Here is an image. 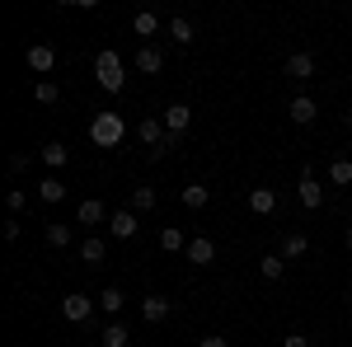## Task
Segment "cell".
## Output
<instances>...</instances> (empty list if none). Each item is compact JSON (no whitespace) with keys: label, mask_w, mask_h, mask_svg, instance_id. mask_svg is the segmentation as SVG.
Instances as JSON below:
<instances>
[{"label":"cell","mask_w":352,"mask_h":347,"mask_svg":"<svg viewBox=\"0 0 352 347\" xmlns=\"http://www.w3.org/2000/svg\"><path fill=\"white\" fill-rule=\"evenodd\" d=\"M80 258H85L89 267H94V263H104V240H99V235H89V240L80 244Z\"/></svg>","instance_id":"4316f807"},{"label":"cell","mask_w":352,"mask_h":347,"mask_svg":"<svg viewBox=\"0 0 352 347\" xmlns=\"http://www.w3.org/2000/svg\"><path fill=\"white\" fill-rule=\"evenodd\" d=\"M132 33H136V38H155V33H160V14L141 10V14L132 19Z\"/></svg>","instance_id":"7402d4cb"},{"label":"cell","mask_w":352,"mask_h":347,"mask_svg":"<svg viewBox=\"0 0 352 347\" xmlns=\"http://www.w3.org/2000/svg\"><path fill=\"white\" fill-rule=\"evenodd\" d=\"M127 343H132L127 324H109V328H104V347H127Z\"/></svg>","instance_id":"f1b7e54d"},{"label":"cell","mask_w":352,"mask_h":347,"mask_svg":"<svg viewBox=\"0 0 352 347\" xmlns=\"http://www.w3.org/2000/svg\"><path fill=\"white\" fill-rule=\"evenodd\" d=\"M38 197H43L47 207H56V202H66V183H61L56 174H47V179L38 183Z\"/></svg>","instance_id":"d6986e66"},{"label":"cell","mask_w":352,"mask_h":347,"mask_svg":"<svg viewBox=\"0 0 352 347\" xmlns=\"http://www.w3.org/2000/svg\"><path fill=\"white\" fill-rule=\"evenodd\" d=\"M33 99H38L43 108H52L56 99H61V89H56V80H38V89H33Z\"/></svg>","instance_id":"f546056e"},{"label":"cell","mask_w":352,"mask_h":347,"mask_svg":"<svg viewBox=\"0 0 352 347\" xmlns=\"http://www.w3.org/2000/svg\"><path fill=\"white\" fill-rule=\"evenodd\" d=\"M348 310H352V291H348Z\"/></svg>","instance_id":"8d00e7d4"},{"label":"cell","mask_w":352,"mask_h":347,"mask_svg":"<svg viewBox=\"0 0 352 347\" xmlns=\"http://www.w3.org/2000/svg\"><path fill=\"white\" fill-rule=\"evenodd\" d=\"M94 80L104 85L109 94H122V85H127V76H122V56L113 52V47H104V52L94 56Z\"/></svg>","instance_id":"7a4b0ae2"},{"label":"cell","mask_w":352,"mask_h":347,"mask_svg":"<svg viewBox=\"0 0 352 347\" xmlns=\"http://www.w3.org/2000/svg\"><path fill=\"white\" fill-rule=\"evenodd\" d=\"M38 155H43V164H47V169H66V160H71V150H66L61 141H47Z\"/></svg>","instance_id":"44dd1931"},{"label":"cell","mask_w":352,"mask_h":347,"mask_svg":"<svg viewBox=\"0 0 352 347\" xmlns=\"http://www.w3.org/2000/svg\"><path fill=\"white\" fill-rule=\"evenodd\" d=\"M94 305H99V300H89V295L71 291L66 300H61V320H66V324H89V315H94Z\"/></svg>","instance_id":"3957f363"},{"label":"cell","mask_w":352,"mask_h":347,"mask_svg":"<svg viewBox=\"0 0 352 347\" xmlns=\"http://www.w3.org/2000/svg\"><path fill=\"white\" fill-rule=\"evenodd\" d=\"M188 263H197V267L217 263V244L207 240V235H197V240H188Z\"/></svg>","instance_id":"4fadbf2b"},{"label":"cell","mask_w":352,"mask_h":347,"mask_svg":"<svg viewBox=\"0 0 352 347\" xmlns=\"http://www.w3.org/2000/svg\"><path fill=\"white\" fill-rule=\"evenodd\" d=\"M160 249L164 254H188V235H184L179 225H164L160 230Z\"/></svg>","instance_id":"ac0fdd59"},{"label":"cell","mask_w":352,"mask_h":347,"mask_svg":"<svg viewBox=\"0 0 352 347\" xmlns=\"http://www.w3.org/2000/svg\"><path fill=\"white\" fill-rule=\"evenodd\" d=\"M179 202H184L188 212H202V207L212 202V188H207V183H184V188H179Z\"/></svg>","instance_id":"9c48e42d"},{"label":"cell","mask_w":352,"mask_h":347,"mask_svg":"<svg viewBox=\"0 0 352 347\" xmlns=\"http://www.w3.org/2000/svg\"><path fill=\"white\" fill-rule=\"evenodd\" d=\"M258 272H263L268 282H277V277L287 272V258H282V254H263V258H258Z\"/></svg>","instance_id":"d4e9b609"},{"label":"cell","mask_w":352,"mask_h":347,"mask_svg":"<svg viewBox=\"0 0 352 347\" xmlns=\"http://www.w3.org/2000/svg\"><path fill=\"white\" fill-rule=\"evenodd\" d=\"M160 122H164V132H169V136H184V132H188V122H192V108L188 104H169Z\"/></svg>","instance_id":"8992f818"},{"label":"cell","mask_w":352,"mask_h":347,"mask_svg":"<svg viewBox=\"0 0 352 347\" xmlns=\"http://www.w3.org/2000/svg\"><path fill=\"white\" fill-rule=\"evenodd\" d=\"M343 244H348V249H352V225H348V230H343Z\"/></svg>","instance_id":"e575fe53"},{"label":"cell","mask_w":352,"mask_h":347,"mask_svg":"<svg viewBox=\"0 0 352 347\" xmlns=\"http://www.w3.org/2000/svg\"><path fill=\"white\" fill-rule=\"evenodd\" d=\"M300 207H305V212H320V207H324V183H320V179H315V169H300Z\"/></svg>","instance_id":"277c9868"},{"label":"cell","mask_w":352,"mask_h":347,"mask_svg":"<svg viewBox=\"0 0 352 347\" xmlns=\"http://www.w3.org/2000/svg\"><path fill=\"white\" fill-rule=\"evenodd\" d=\"M343 127H348V136H352V113H348V117H343Z\"/></svg>","instance_id":"d590c367"},{"label":"cell","mask_w":352,"mask_h":347,"mask_svg":"<svg viewBox=\"0 0 352 347\" xmlns=\"http://www.w3.org/2000/svg\"><path fill=\"white\" fill-rule=\"evenodd\" d=\"M164 136H169V132H164V122H155V117H141V127H136V141H141L146 150H155Z\"/></svg>","instance_id":"7c38bea8"},{"label":"cell","mask_w":352,"mask_h":347,"mask_svg":"<svg viewBox=\"0 0 352 347\" xmlns=\"http://www.w3.org/2000/svg\"><path fill=\"white\" fill-rule=\"evenodd\" d=\"M169 38H174L179 47H188V43H192V19H184V14H174V19H169Z\"/></svg>","instance_id":"603a6c76"},{"label":"cell","mask_w":352,"mask_h":347,"mask_svg":"<svg viewBox=\"0 0 352 347\" xmlns=\"http://www.w3.org/2000/svg\"><path fill=\"white\" fill-rule=\"evenodd\" d=\"M136 230H141V216H136L132 207H122V212H113V221H109V235H113V240H132Z\"/></svg>","instance_id":"5b68a950"},{"label":"cell","mask_w":352,"mask_h":347,"mask_svg":"<svg viewBox=\"0 0 352 347\" xmlns=\"http://www.w3.org/2000/svg\"><path fill=\"white\" fill-rule=\"evenodd\" d=\"M287 76H292V80H310V76H315V56L310 52H292L287 56Z\"/></svg>","instance_id":"9a60e30c"},{"label":"cell","mask_w":352,"mask_h":347,"mask_svg":"<svg viewBox=\"0 0 352 347\" xmlns=\"http://www.w3.org/2000/svg\"><path fill=\"white\" fill-rule=\"evenodd\" d=\"M287 113H292V122H296V127H310V122H315V117H320V104H315V99H310V94H296V99H292V108H287Z\"/></svg>","instance_id":"ba28073f"},{"label":"cell","mask_w":352,"mask_h":347,"mask_svg":"<svg viewBox=\"0 0 352 347\" xmlns=\"http://www.w3.org/2000/svg\"><path fill=\"white\" fill-rule=\"evenodd\" d=\"M76 221H80V225H104V221H113V212H104V202H94V197H89V202H80Z\"/></svg>","instance_id":"e0dca14e"},{"label":"cell","mask_w":352,"mask_h":347,"mask_svg":"<svg viewBox=\"0 0 352 347\" xmlns=\"http://www.w3.org/2000/svg\"><path fill=\"white\" fill-rule=\"evenodd\" d=\"M169 310H174L169 295H146V300H141V320H146V324H164V320H169Z\"/></svg>","instance_id":"52a82bcc"},{"label":"cell","mask_w":352,"mask_h":347,"mask_svg":"<svg viewBox=\"0 0 352 347\" xmlns=\"http://www.w3.org/2000/svg\"><path fill=\"white\" fill-rule=\"evenodd\" d=\"M329 183H333V188H348L352 183V160H348V155H333V160H329Z\"/></svg>","instance_id":"ffe728a7"},{"label":"cell","mask_w":352,"mask_h":347,"mask_svg":"<svg viewBox=\"0 0 352 347\" xmlns=\"http://www.w3.org/2000/svg\"><path fill=\"white\" fill-rule=\"evenodd\" d=\"M122 136H127V122H122V113H99V117L89 122V141H94L99 150H113V146H122Z\"/></svg>","instance_id":"6da1fadb"},{"label":"cell","mask_w":352,"mask_h":347,"mask_svg":"<svg viewBox=\"0 0 352 347\" xmlns=\"http://www.w3.org/2000/svg\"><path fill=\"white\" fill-rule=\"evenodd\" d=\"M99 305H104V315H118V310L127 305V295L118 291V287H104V295H99Z\"/></svg>","instance_id":"83f0119b"},{"label":"cell","mask_w":352,"mask_h":347,"mask_svg":"<svg viewBox=\"0 0 352 347\" xmlns=\"http://www.w3.org/2000/svg\"><path fill=\"white\" fill-rule=\"evenodd\" d=\"M282 347H310V338H305V333H287V338H282Z\"/></svg>","instance_id":"d6a6232c"},{"label":"cell","mask_w":352,"mask_h":347,"mask_svg":"<svg viewBox=\"0 0 352 347\" xmlns=\"http://www.w3.org/2000/svg\"><path fill=\"white\" fill-rule=\"evenodd\" d=\"M5 207H10V212H24V207H28V192H24V188H10V192H5Z\"/></svg>","instance_id":"4dcf8cb0"},{"label":"cell","mask_w":352,"mask_h":347,"mask_svg":"<svg viewBox=\"0 0 352 347\" xmlns=\"http://www.w3.org/2000/svg\"><path fill=\"white\" fill-rule=\"evenodd\" d=\"M249 212L254 216H272L277 212V192H272V188H249Z\"/></svg>","instance_id":"8fae6325"},{"label":"cell","mask_w":352,"mask_h":347,"mask_svg":"<svg viewBox=\"0 0 352 347\" xmlns=\"http://www.w3.org/2000/svg\"><path fill=\"white\" fill-rule=\"evenodd\" d=\"M52 66H56V52L47 47V43H33V47H28V71H38V76H47Z\"/></svg>","instance_id":"30bf717a"},{"label":"cell","mask_w":352,"mask_h":347,"mask_svg":"<svg viewBox=\"0 0 352 347\" xmlns=\"http://www.w3.org/2000/svg\"><path fill=\"white\" fill-rule=\"evenodd\" d=\"M43 235H47V244H52V249H71V240H76V235H71V225H61V221H52Z\"/></svg>","instance_id":"cb8c5ba5"},{"label":"cell","mask_w":352,"mask_h":347,"mask_svg":"<svg viewBox=\"0 0 352 347\" xmlns=\"http://www.w3.org/2000/svg\"><path fill=\"white\" fill-rule=\"evenodd\" d=\"M197 347H230V343H226L221 333H207V338H197Z\"/></svg>","instance_id":"836d02e7"},{"label":"cell","mask_w":352,"mask_h":347,"mask_svg":"<svg viewBox=\"0 0 352 347\" xmlns=\"http://www.w3.org/2000/svg\"><path fill=\"white\" fill-rule=\"evenodd\" d=\"M160 66H164L160 47H151V43H141V47H136V71H141V76H155Z\"/></svg>","instance_id":"5bb4252c"},{"label":"cell","mask_w":352,"mask_h":347,"mask_svg":"<svg viewBox=\"0 0 352 347\" xmlns=\"http://www.w3.org/2000/svg\"><path fill=\"white\" fill-rule=\"evenodd\" d=\"M151 207H155V188H146V183L132 188V212L141 216V212H151Z\"/></svg>","instance_id":"484cf974"},{"label":"cell","mask_w":352,"mask_h":347,"mask_svg":"<svg viewBox=\"0 0 352 347\" xmlns=\"http://www.w3.org/2000/svg\"><path fill=\"white\" fill-rule=\"evenodd\" d=\"M277 254H282L287 263H296V258H305V254H310V240H305L300 230H292V235L282 240V249H277Z\"/></svg>","instance_id":"2e32d148"},{"label":"cell","mask_w":352,"mask_h":347,"mask_svg":"<svg viewBox=\"0 0 352 347\" xmlns=\"http://www.w3.org/2000/svg\"><path fill=\"white\" fill-rule=\"evenodd\" d=\"M28 160H33V155H24V150H14V155H10V174H24V169H28Z\"/></svg>","instance_id":"1f68e13d"}]
</instances>
